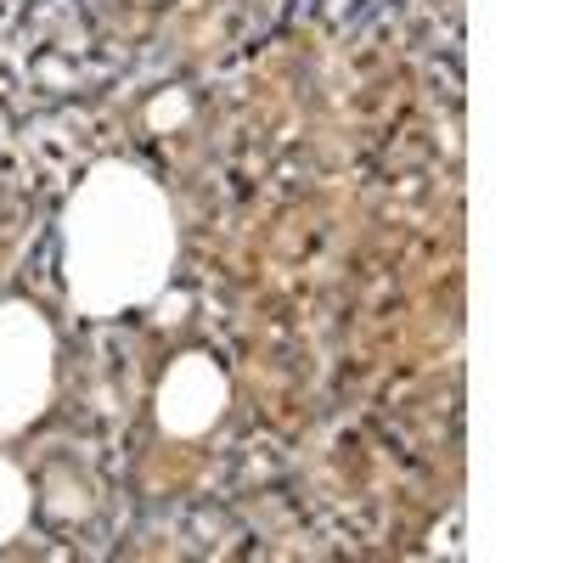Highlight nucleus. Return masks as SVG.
<instances>
[{"label":"nucleus","instance_id":"1","mask_svg":"<svg viewBox=\"0 0 563 563\" xmlns=\"http://www.w3.org/2000/svg\"><path fill=\"white\" fill-rule=\"evenodd\" d=\"M63 288L90 321L147 310L175 271V209L169 192L124 158H102L63 203Z\"/></svg>","mask_w":563,"mask_h":563},{"label":"nucleus","instance_id":"2","mask_svg":"<svg viewBox=\"0 0 563 563\" xmlns=\"http://www.w3.org/2000/svg\"><path fill=\"white\" fill-rule=\"evenodd\" d=\"M57 395V333L34 305H0V440H12L52 411Z\"/></svg>","mask_w":563,"mask_h":563},{"label":"nucleus","instance_id":"4","mask_svg":"<svg viewBox=\"0 0 563 563\" xmlns=\"http://www.w3.org/2000/svg\"><path fill=\"white\" fill-rule=\"evenodd\" d=\"M29 519H34V485L12 456H0V547H12L29 530Z\"/></svg>","mask_w":563,"mask_h":563},{"label":"nucleus","instance_id":"3","mask_svg":"<svg viewBox=\"0 0 563 563\" xmlns=\"http://www.w3.org/2000/svg\"><path fill=\"white\" fill-rule=\"evenodd\" d=\"M225 406H231V378L203 350L175 355L158 378V395H153V417L169 440H203L225 417Z\"/></svg>","mask_w":563,"mask_h":563},{"label":"nucleus","instance_id":"6","mask_svg":"<svg viewBox=\"0 0 563 563\" xmlns=\"http://www.w3.org/2000/svg\"><path fill=\"white\" fill-rule=\"evenodd\" d=\"M7 130H12V124H7V113H0V141H7Z\"/></svg>","mask_w":563,"mask_h":563},{"label":"nucleus","instance_id":"5","mask_svg":"<svg viewBox=\"0 0 563 563\" xmlns=\"http://www.w3.org/2000/svg\"><path fill=\"white\" fill-rule=\"evenodd\" d=\"M141 119H147V130H180L186 119H192V90H180V85H169V90H158V97L147 102V113H141Z\"/></svg>","mask_w":563,"mask_h":563}]
</instances>
